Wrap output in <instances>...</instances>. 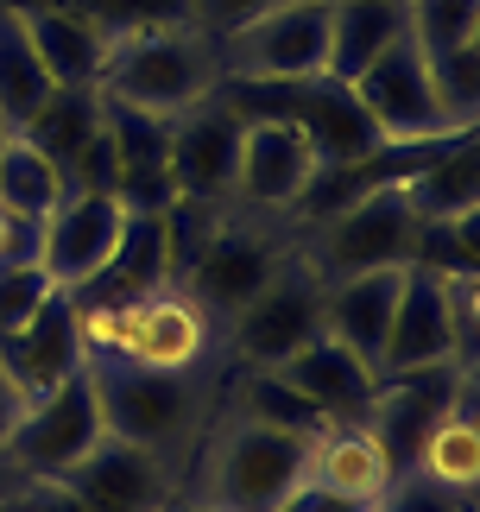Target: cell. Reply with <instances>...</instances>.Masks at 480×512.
Listing matches in <instances>:
<instances>
[{
  "mask_svg": "<svg viewBox=\"0 0 480 512\" xmlns=\"http://www.w3.org/2000/svg\"><path fill=\"white\" fill-rule=\"evenodd\" d=\"M285 253H291V247L278 241L272 228H253V222H215L203 241H196V253L184 260L177 285H184L190 298L228 329L240 310H247L259 291H266L272 272L285 266Z\"/></svg>",
  "mask_w": 480,
  "mask_h": 512,
  "instance_id": "9",
  "label": "cell"
},
{
  "mask_svg": "<svg viewBox=\"0 0 480 512\" xmlns=\"http://www.w3.org/2000/svg\"><path fill=\"white\" fill-rule=\"evenodd\" d=\"M51 89L57 83L45 76V64H38V51H32V32H26L19 0H0V127L19 133L38 108H45Z\"/></svg>",
  "mask_w": 480,
  "mask_h": 512,
  "instance_id": "25",
  "label": "cell"
},
{
  "mask_svg": "<svg viewBox=\"0 0 480 512\" xmlns=\"http://www.w3.org/2000/svg\"><path fill=\"white\" fill-rule=\"evenodd\" d=\"M51 291L57 285L38 272V260H7V266H0V336H13V329L51 298Z\"/></svg>",
  "mask_w": 480,
  "mask_h": 512,
  "instance_id": "34",
  "label": "cell"
},
{
  "mask_svg": "<svg viewBox=\"0 0 480 512\" xmlns=\"http://www.w3.org/2000/svg\"><path fill=\"white\" fill-rule=\"evenodd\" d=\"M83 373L102 405V430L133 449H146L152 462L171 468V481L184 487V468L196 443L209 437V386L215 373H165L139 367L120 354H83Z\"/></svg>",
  "mask_w": 480,
  "mask_h": 512,
  "instance_id": "1",
  "label": "cell"
},
{
  "mask_svg": "<svg viewBox=\"0 0 480 512\" xmlns=\"http://www.w3.org/2000/svg\"><path fill=\"white\" fill-rule=\"evenodd\" d=\"M64 171H57L45 152H38L26 133H7V146H0V215H13V222H45V215L64 203Z\"/></svg>",
  "mask_w": 480,
  "mask_h": 512,
  "instance_id": "28",
  "label": "cell"
},
{
  "mask_svg": "<svg viewBox=\"0 0 480 512\" xmlns=\"http://www.w3.org/2000/svg\"><path fill=\"white\" fill-rule=\"evenodd\" d=\"M405 203L417 222H443V215H474L480 209V152H474V133L462 146H449L436 165H424L405 184Z\"/></svg>",
  "mask_w": 480,
  "mask_h": 512,
  "instance_id": "29",
  "label": "cell"
},
{
  "mask_svg": "<svg viewBox=\"0 0 480 512\" xmlns=\"http://www.w3.org/2000/svg\"><path fill=\"white\" fill-rule=\"evenodd\" d=\"M0 146H7V127H0Z\"/></svg>",
  "mask_w": 480,
  "mask_h": 512,
  "instance_id": "43",
  "label": "cell"
},
{
  "mask_svg": "<svg viewBox=\"0 0 480 512\" xmlns=\"http://www.w3.org/2000/svg\"><path fill=\"white\" fill-rule=\"evenodd\" d=\"M266 7H278V0H190V26L209 32V38H222V32L247 26V19L266 13Z\"/></svg>",
  "mask_w": 480,
  "mask_h": 512,
  "instance_id": "36",
  "label": "cell"
},
{
  "mask_svg": "<svg viewBox=\"0 0 480 512\" xmlns=\"http://www.w3.org/2000/svg\"><path fill=\"white\" fill-rule=\"evenodd\" d=\"M310 481L342 494V500H360V506H386L398 468L367 430V418H342V424H323L310 437Z\"/></svg>",
  "mask_w": 480,
  "mask_h": 512,
  "instance_id": "21",
  "label": "cell"
},
{
  "mask_svg": "<svg viewBox=\"0 0 480 512\" xmlns=\"http://www.w3.org/2000/svg\"><path fill=\"white\" fill-rule=\"evenodd\" d=\"M240 418H259V424H278V430H310V437L323 430V418L310 411V399H297L272 367L240 373Z\"/></svg>",
  "mask_w": 480,
  "mask_h": 512,
  "instance_id": "31",
  "label": "cell"
},
{
  "mask_svg": "<svg viewBox=\"0 0 480 512\" xmlns=\"http://www.w3.org/2000/svg\"><path fill=\"white\" fill-rule=\"evenodd\" d=\"M386 512H474V500L468 494H449V487H436L430 475L405 468V475L392 481V494H386Z\"/></svg>",
  "mask_w": 480,
  "mask_h": 512,
  "instance_id": "35",
  "label": "cell"
},
{
  "mask_svg": "<svg viewBox=\"0 0 480 512\" xmlns=\"http://www.w3.org/2000/svg\"><path fill=\"white\" fill-rule=\"evenodd\" d=\"M19 133H26V140L64 171V190H70V165L83 159L89 140L102 133V89H51L45 108H38Z\"/></svg>",
  "mask_w": 480,
  "mask_h": 512,
  "instance_id": "27",
  "label": "cell"
},
{
  "mask_svg": "<svg viewBox=\"0 0 480 512\" xmlns=\"http://www.w3.org/2000/svg\"><path fill=\"white\" fill-rule=\"evenodd\" d=\"M310 336H323V272L304 253H285V266L266 279V291L222 329V348L247 367H278L291 361Z\"/></svg>",
  "mask_w": 480,
  "mask_h": 512,
  "instance_id": "7",
  "label": "cell"
},
{
  "mask_svg": "<svg viewBox=\"0 0 480 512\" xmlns=\"http://www.w3.org/2000/svg\"><path fill=\"white\" fill-rule=\"evenodd\" d=\"M304 475H310V430H278L234 411L215 437L196 443L177 494L215 512H272Z\"/></svg>",
  "mask_w": 480,
  "mask_h": 512,
  "instance_id": "2",
  "label": "cell"
},
{
  "mask_svg": "<svg viewBox=\"0 0 480 512\" xmlns=\"http://www.w3.org/2000/svg\"><path fill=\"white\" fill-rule=\"evenodd\" d=\"M95 89L108 102H127L139 114L177 121L184 108L209 102L222 89V57H215V38L196 32L190 19H177V26H139V32L108 38Z\"/></svg>",
  "mask_w": 480,
  "mask_h": 512,
  "instance_id": "3",
  "label": "cell"
},
{
  "mask_svg": "<svg viewBox=\"0 0 480 512\" xmlns=\"http://www.w3.org/2000/svg\"><path fill=\"white\" fill-rule=\"evenodd\" d=\"M57 481H64L76 500H89L95 512H158L177 494L165 462H152L146 449L120 443V437H108V430H102V443H95L83 462H70Z\"/></svg>",
  "mask_w": 480,
  "mask_h": 512,
  "instance_id": "18",
  "label": "cell"
},
{
  "mask_svg": "<svg viewBox=\"0 0 480 512\" xmlns=\"http://www.w3.org/2000/svg\"><path fill=\"white\" fill-rule=\"evenodd\" d=\"M240 127H247V121L234 114V102L222 89L171 121V184H177V203H190V209L234 203Z\"/></svg>",
  "mask_w": 480,
  "mask_h": 512,
  "instance_id": "13",
  "label": "cell"
},
{
  "mask_svg": "<svg viewBox=\"0 0 480 512\" xmlns=\"http://www.w3.org/2000/svg\"><path fill=\"white\" fill-rule=\"evenodd\" d=\"M120 222H127V203L114 190H70L45 222H38V272L57 285V291H83L102 260L120 241Z\"/></svg>",
  "mask_w": 480,
  "mask_h": 512,
  "instance_id": "14",
  "label": "cell"
},
{
  "mask_svg": "<svg viewBox=\"0 0 480 512\" xmlns=\"http://www.w3.org/2000/svg\"><path fill=\"white\" fill-rule=\"evenodd\" d=\"M234 114H278L316 146L323 165H354L379 146V127L360 114L354 89L335 76H297V83H222Z\"/></svg>",
  "mask_w": 480,
  "mask_h": 512,
  "instance_id": "6",
  "label": "cell"
},
{
  "mask_svg": "<svg viewBox=\"0 0 480 512\" xmlns=\"http://www.w3.org/2000/svg\"><path fill=\"white\" fill-rule=\"evenodd\" d=\"M158 512H215V506H196L190 494H171V500H165V506H158Z\"/></svg>",
  "mask_w": 480,
  "mask_h": 512,
  "instance_id": "42",
  "label": "cell"
},
{
  "mask_svg": "<svg viewBox=\"0 0 480 512\" xmlns=\"http://www.w3.org/2000/svg\"><path fill=\"white\" fill-rule=\"evenodd\" d=\"M354 102L360 114L379 127V140H430V133H468V127H455L449 121V108H443V95H436L430 83V64H424V51H417V38L405 32L386 57H373L367 70L354 76Z\"/></svg>",
  "mask_w": 480,
  "mask_h": 512,
  "instance_id": "10",
  "label": "cell"
},
{
  "mask_svg": "<svg viewBox=\"0 0 480 512\" xmlns=\"http://www.w3.org/2000/svg\"><path fill=\"white\" fill-rule=\"evenodd\" d=\"M95 443H102V405H95L89 373H70L57 392L26 405V418H19L13 437H7V456L26 468L32 481H57L70 462H83Z\"/></svg>",
  "mask_w": 480,
  "mask_h": 512,
  "instance_id": "12",
  "label": "cell"
},
{
  "mask_svg": "<svg viewBox=\"0 0 480 512\" xmlns=\"http://www.w3.org/2000/svg\"><path fill=\"white\" fill-rule=\"evenodd\" d=\"M316 228V247H304V260L323 279H348V272H379V266H411V234L417 215L405 203V184H379L354 203L329 209Z\"/></svg>",
  "mask_w": 480,
  "mask_h": 512,
  "instance_id": "8",
  "label": "cell"
},
{
  "mask_svg": "<svg viewBox=\"0 0 480 512\" xmlns=\"http://www.w3.org/2000/svg\"><path fill=\"white\" fill-rule=\"evenodd\" d=\"M7 512H95V506L76 500L64 481H26V487L7 500Z\"/></svg>",
  "mask_w": 480,
  "mask_h": 512,
  "instance_id": "37",
  "label": "cell"
},
{
  "mask_svg": "<svg viewBox=\"0 0 480 512\" xmlns=\"http://www.w3.org/2000/svg\"><path fill=\"white\" fill-rule=\"evenodd\" d=\"M417 475H430L436 487H449V494H480V418H474V392L468 399H455L443 418L430 424V437L417 443Z\"/></svg>",
  "mask_w": 480,
  "mask_h": 512,
  "instance_id": "26",
  "label": "cell"
},
{
  "mask_svg": "<svg viewBox=\"0 0 480 512\" xmlns=\"http://www.w3.org/2000/svg\"><path fill=\"white\" fill-rule=\"evenodd\" d=\"M26 418V392L13 386V373H7V361H0V443L13 437V424Z\"/></svg>",
  "mask_w": 480,
  "mask_h": 512,
  "instance_id": "40",
  "label": "cell"
},
{
  "mask_svg": "<svg viewBox=\"0 0 480 512\" xmlns=\"http://www.w3.org/2000/svg\"><path fill=\"white\" fill-rule=\"evenodd\" d=\"M32 253H38V228L0 215V266H7V260H32Z\"/></svg>",
  "mask_w": 480,
  "mask_h": 512,
  "instance_id": "39",
  "label": "cell"
},
{
  "mask_svg": "<svg viewBox=\"0 0 480 512\" xmlns=\"http://www.w3.org/2000/svg\"><path fill=\"white\" fill-rule=\"evenodd\" d=\"M26 481H32V475H26V468H19V462L7 456V443H0V506H7V500H13Z\"/></svg>",
  "mask_w": 480,
  "mask_h": 512,
  "instance_id": "41",
  "label": "cell"
},
{
  "mask_svg": "<svg viewBox=\"0 0 480 512\" xmlns=\"http://www.w3.org/2000/svg\"><path fill=\"white\" fill-rule=\"evenodd\" d=\"M297 399H310V411L323 424H342V418H367L373 392H379V373L360 361L354 348H342L335 336H310L291 361L272 367Z\"/></svg>",
  "mask_w": 480,
  "mask_h": 512,
  "instance_id": "20",
  "label": "cell"
},
{
  "mask_svg": "<svg viewBox=\"0 0 480 512\" xmlns=\"http://www.w3.org/2000/svg\"><path fill=\"white\" fill-rule=\"evenodd\" d=\"M379 512H386V506H379Z\"/></svg>",
  "mask_w": 480,
  "mask_h": 512,
  "instance_id": "44",
  "label": "cell"
},
{
  "mask_svg": "<svg viewBox=\"0 0 480 512\" xmlns=\"http://www.w3.org/2000/svg\"><path fill=\"white\" fill-rule=\"evenodd\" d=\"M76 323H83V354H120L165 373H215V354H228L222 323L177 279L127 304H89L76 310Z\"/></svg>",
  "mask_w": 480,
  "mask_h": 512,
  "instance_id": "4",
  "label": "cell"
},
{
  "mask_svg": "<svg viewBox=\"0 0 480 512\" xmlns=\"http://www.w3.org/2000/svg\"><path fill=\"white\" fill-rule=\"evenodd\" d=\"M222 83H297L329 76V0H278L215 38Z\"/></svg>",
  "mask_w": 480,
  "mask_h": 512,
  "instance_id": "5",
  "label": "cell"
},
{
  "mask_svg": "<svg viewBox=\"0 0 480 512\" xmlns=\"http://www.w3.org/2000/svg\"><path fill=\"white\" fill-rule=\"evenodd\" d=\"M64 7L95 19L108 38L139 32V26H177V19H190V0H64Z\"/></svg>",
  "mask_w": 480,
  "mask_h": 512,
  "instance_id": "33",
  "label": "cell"
},
{
  "mask_svg": "<svg viewBox=\"0 0 480 512\" xmlns=\"http://www.w3.org/2000/svg\"><path fill=\"white\" fill-rule=\"evenodd\" d=\"M405 7H411V38L424 57L480 38V0H405Z\"/></svg>",
  "mask_w": 480,
  "mask_h": 512,
  "instance_id": "32",
  "label": "cell"
},
{
  "mask_svg": "<svg viewBox=\"0 0 480 512\" xmlns=\"http://www.w3.org/2000/svg\"><path fill=\"white\" fill-rule=\"evenodd\" d=\"M0 512H7V506H0Z\"/></svg>",
  "mask_w": 480,
  "mask_h": 512,
  "instance_id": "45",
  "label": "cell"
},
{
  "mask_svg": "<svg viewBox=\"0 0 480 512\" xmlns=\"http://www.w3.org/2000/svg\"><path fill=\"white\" fill-rule=\"evenodd\" d=\"M240 165H234V203L259 215H297L310 177L323 171L316 146L278 114H240Z\"/></svg>",
  "mask_w": 480,
  "mask_h": 512,
  "instance_id": "11",
  "label": "cell"
},
{
  "mask_svg": "<svg viewBox=\"0 0 480 512\" xmlns=\"http://www.w3.org/2000/svg\"><path fill=\"white\" fill-rule=\"evenodd\" d=\"M177 279V241H171V209H127L120 222V241L102 260V272L70 291L76 310L89 304H127V298H146V291L171 285Z\"/></svg>",
  "mask_w": 480,
  "mask_h": 512,
  "instance_id": "17",
  "label": "cell"
},
{
  "mask_svg": "<svg viewBox=\"0 0 480 512\" xmlns=\"http://www.w3.org/2000/svg\"><path fill=\"white\" fill-rule=\"evenodd\" d=\"M102 121L114 140V196L127 209H171L177 184H171V121L139 114L127 102L102 95Z\"/></svg>",
  "mask_w": 480,
  "mask_h": 512,
  "instance_id": "19",
  "label": "cell"
},
{
  "mask_svg": "<svg viewBox=\"0 0 480 512\" xmlns=\"http://www.w3.org/2000/svg\"><path fill=\"white\" fill-rule=\"evenodd\" d=\"M405 32H411L405 0H329V76L335 83H354Z\"/></svg>",
  "mask_w": 480,
  "mask_h": 512,
  "instance_id": "24",
  "label": "cell"
},
{
  "mask_svg": "<svg viewBox=\"0 0 480 512\" xmlns=\"http://www.w3.org/2000/svg\"><path fill=\"white\" fill-rule=\"evenodd\" d=\"M19 13H26V32H32V51L45 76L57 89H95V70H102V51H108V32L83 19L76 7L64 0H19Z\"/></svg>",
  "mask_w": 480,
  "mask_h": 512,
  "instance_id": "23",
  "label": "cell"
},
{
  "mask_svg": "<svg viewBox=\"0 0 480 512\" xmlns=\"http://www.w3.org/2000/svg\"><path fill=\"white\" fill-rule=\"evenodd\" d=\"M0 361H7L13 386L26 392V405L45 399V392H57L70 373H83V323H76L70 291H51L13 336H0Z\"/></svg>",
  "mask_w": 480,
  "mask_h": 512,
  "instance_id": "16",
  "label": "cell"
},
{
  "mask_svg": "<svg viewBox=\"0 0 480 512\" xmlns=\"http://www.w3.org/2000/svg\"><path fill=\"white\" fill-rule=\"evenodd\" d=\"M430 367H462V354H455V323H449V298H443V279H436V272L405 266L386 348H379V380H405V373H430Z\"/></svg>",
  "mask_w": 480,
  "mask_h": 512,
  "instance_id": "15",
  "label": "cell"
},
{
  "mask_svg": "<svg viewBox=\"0 0 480 512\" xmlns=\"http://www.w3.org/2000/svg\"><path fill=\"white\" fill-rule=\"evenodd\" d=\"M411 266L436 272V279H480V209L443 215V222H417Z\"/></svg>",
  "mask_w": 480,
  "mask_h": 512,
  "instance_id": "30",
  "label": "cell"
},
{
  "mask_svg": "<svg viewBox=\"0 0 480 512\" xmlns=\"http://www.w3.org/2000/svg\"><path fill=\"white\" fill-rule=\"evenodd\" d=\"M398 279H405V266L323 279V336H335L342 348H354L373 373H379V348H386V329H392Z\"/></svg>",
  "mask_w": 480,
  "mask_h": 512,
  "instance_id": "22",
  "label": "cell"
},
{
  "mask_svg": "<svg viewBox=\"0 0 480 512\" xmlns=\"http://www.w3.org/2000/svg\"><path fill=\"white\" fill-rule=\"evenodd\" d=\"M272 512H379V506H360V500H342V494H329V487H316L310 475L291 487L285 500H278Z\"/></svg>",
  "mask_w": 480,
  "mask_h": 512,
  "instance_id": "38",
  "label": "cell"
}]
</instances>
